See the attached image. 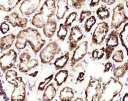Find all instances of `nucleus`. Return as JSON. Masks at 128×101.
<instances>
[{
    "label": "nucleus",
    "instance_id": "1",
    "mask_svg": "<svg viewBox=\"0 0 128 101\" xmlns=\"http://www.w3.org/2000/svg\"><path fill=\"white\" fill-rule=\"evenodd\" d=\"M16 38L15 46L18 50L24 49L28 43L34 52L37 53L46 43V41L42 38L38 30L32 28H28L19 31Z\"/></svg>",
    "mask_w": 128,
    "mask_h": 101
},
{
    "label": "nucleus",
    "instance_id": "2",
    "mask_svg": "<svg viewBox=\"0 0 128 101\" xmlns=\"http://www.w3.org/2000/svg\"><path fill=\"white\" fill-rule=\"evenodd\" d=\"M56 9L55 0H48L45 1L41 6L40 12L33 17L32 24L37 28H42L54 14Z\"/></svg>",
    "mask_w": 128,
    "mask_h": 101
},
{
    "label": "nucleus",
    "instance_id": "3",
    "mask_svg": "<svg viewBox=\"0 0 128 101\" xmlns=\"http://www.w3.org/2000/svg\"><path fill=\"white\" fill-rule=\"evenodd\" d=\"M123 84L114 78L110 79L102 87L97 101H113L122 90Z\"/></svg>",
    "mask_w": 128,
    "mask_h": 101
},
{
    "label": "nucleus",
    "instance_id": "4",
    "mask_svg": "<svg viewBox=\"0 0 128 101\" xmlns=\"http://www.w3.org/2000/svg\"><path fill=\"white\" fill-rule=\"evenodd\" d=\"M60 51L61 48L57 42H50L40 53L41 62L44 64H49L54 60L55 55L60 54Z\"/></svg>",
    "mask_w": 128,
    "mask_h": 101
},
{
    "label": "nucleus",
    "instance_id": "5",
    "mask_svg": "<svg viewBox=\"0 0 128 101\" xmlns=\"http://www.w3.org/2000/svg\"><path fill=\"white\" fill-rule=\"evenodd\" d=\"M101 78H92L89 81L85 90V101H96L102 89Z\"/></svg>",
    "mask_w": 128,
    "mask_h": 101
},
{
    "label": "nucleus",
    "instance_id": "6",
    "mask_svg": "<svg viewBox=\"0 0 128 101\" xmlns=\"http://www.w3.org/2000/svg\"><path fill=\"white\" fill-rule=\"evenodd\" d=\"M111 26L115 30H117L122 24L126 22L128 20L126 15L124 6L122 3L118 4L113 10Z\"/></svg>",
    "mask_w": 128,
    "mask_h": 101
},
{
    "label": "nucleus",
    "instance_id": "7",
    "mask_svg": "<svg viewBox=\"0 0 128 101\" xmlns=\"http://www.w3.org/2000/svg\"><path fill=\"white\" fill-rule=\"evenodd\" d=\"M31 58V55L28 52H24L20 54L18 65V70L20 72L26 73L39 66L37 60Z\"/></svg>",
    "mask_w": 128,
    "mask_h": 101
},
{
    "label": "nucleus",
    "instance_id": "8",
    "mask_svg": "<svg viewBox=\"0 0 128 101\" xmlns=\"http://www.w3.org/2000/svg\"><path fill=\"white\" fill-rule=\"evenodd\" d=\"M18 58V54L14 49H10L0 58V68L6 73L14 66Z\"/></svg>",
    "mask_w": 128,
    "mask_h": 101
},
{
    "label": "nucleus",
    "instance_id": "9",
    "mask_svg": "<svg viewBox=\"0 0 128 101\" xmlns=\"http://www.w3.org/2000/svg\"><path fill=\"white\" fill-rule=\"evenodd\" d=\"M108 30V23L102 22L98 24L92 36V43L94 44L101 45L104 40Z\"/></svg>",
    "mask_w": 128,
    "mask_h": 101
},
{
    "label": "nucleus",
    "instance_id": "10",
    "mask_svg": "<svg viewBox=\"0 0 128 101\" xmlns=\"http://www.w3.org/2000/svg\"><path fill=\"white\" fill-rule=\"evenodd\" d=\"M26 98V85L22 78L19 77L18 82L14 85L11 95V101H24Z\"/></svg>",
    "mask_w": 128,
    "mask_h": 101
},
{
    "label": "nucleus",
    "instance_id": "11",
    "mask_svg": "<svg viewBox=\"0 0 128 101\" xmlns=\"http://www.w3.org/2000/svg\"><path fill=\"white\" fill-rule=\"evenodd\" d=\"M118 33V30H114L109 34V37L106 42V47L105 48L106 60H108L110 58L115 48L119 44Z\"/></svg>",
    "mask_w": 128,
    "mask_h": 101
},
{
    "label": "nucleus",
    "instance_id": "12",
    "mask_svg": "<svg viewBox=\"0 0 128 101\" xmlns=\"http://www.w3.org/2000/svg\"><path fill=\"white\" fill-rule=\"evenodd\" d=\"M83 36L84 34L79 26L76 25L71 28L70 34L68 38L69 42L70 51H72L77 48L78 43L83 38Z\"/></svg>",
    "mask_w": 128,
    "mask_h": 101
},
{
    "label": "nucleus",
    "instance_id": "13",
    "mask_svg": "<svg viewBox=\"0 0 128 101\" xmlns=\"http://www.w3.org/2000/svg\"><path fill=\"white\" fill-rule=\"evenodd\" d=\"M88 42L85 41L81 43L75 48L70 60V66L73 67L77 63L82 60L86 55L88 50Z\"/></svg>",
    "mask_w": 128,
    "mask_h": 101
},
{
    "label": "nucleus",
    "instance_id": "14",
    "mask_svg": "<svg viewBox=\"0 0 128 101\" xmlns=\"http://www.w3.org/2000/svg\"><path fill=\"white\" fill-rule=\"evenodd\" d=\"M41 2L40 0H24L19 7V10L24 15H30L36 11Z\"/></svg>",
    "mask_w": 128,
    "mask_h": 101
},
{
    "label": "nucleus",
    "instance_id": "15",
    "mask_svg": "<svg viewBox=\"0 0 128 101\" xmlns=\"http://www.w3.org/2000/svg\"><path fill=\"white\" fill-rule=\"evenodd\" d=\"M4 20L10 24L13 27H18L23 29L26 27L28 23V18L20 17L19 14L16 12H14L6 16Z\"/></svg>",
    "mask_w": 128,
    "mask_h": 101
},
{
    "label": "nucleus",
    "instance_id": "16",
    "mask_svg": "<svg viewBox=\"0 0 128 101\" xmlns=\"http://www.w3.org/2000/svg\"><path fill=\"white\" fill-rule=\"evenodd\" d=\"M57 26V23L55 20L49 19L42 28L44 35L48 38H52L56 30Z\"/></svg>",
    "mask_w": 128,
    "mask_h": 101
},
{
    "label": "nucleus",
    "instance_id": "17",
    "mask_svg": "<svg viewBox=\"0 0 128 101\" xmlns=\"http://www.w3.org/2000/svg\"><path fill=\"white\" fill-rule=\"evenodd\" d=\"M16 36L13 34L4 36L0 39V49L2 51L8 50L11 48L15 40Z\"/></svg>",
    "mask_w": 128,
    "mask_h": 101
},
{
    "label": "nucleus",
    "instance_id": "18",
    "mask_svg": "<svg viewBox=\"0 0 128 101\" xmlns=\"http://www.w3.org/2000/svg\"><path fill=\"white\" fill-rule=\"evenodd\" d=\"M68 2L67 0H60L58 1L57 12L56 17L58 20L63 19L66 13L69 9Z\"/></svg>",
    "mask_w": 128,
    "mask_h": 101
},
{
    "label": "nucleus",
    "instance_id": "19",
    "mask_svg": "<svg viewBox=\"0 0 128 101\" xmlns=\"http://www.w3.org/2000/svg\"><path fill=\"white\" fill-rule=\"evenodd\" d=\"M21 0H0V10L9 12L14 8Z\"/></svg>",
    "mask_w": 128,
    "mask_h": 101
},
{
    "label": "nucleus",
    "instance_id": "20",
    "mask_svg": "<svg viewBox=\"0 0 128 101\" xmlns=\"http://www.w3.org/2000/svg\"><path fill=\"white\" fill-rule=\"evenodd\" d=\"M57 91L53 83H51L44 89L42 101H51L55 97Z\"/></svg>",
    "mask_w": 128,
    "mask_h": 101
},
{
    "label": "nucleus",
    "instance_id": "21",
    "mask_svg": "<svg viewBox=\"0 0 128 101\" xmlns=\"http://www.w3.org/2000/svg\"><path fill=\"white\" fill-rule=\"evenodd\" d=\"M74 96L73 89L70 87L66 86L60 90L59 98L61 101H72Z\"/></svg>",
    "mask_w": 128,
    "mask_h": 101
},
{
    "label": "nucleus",
    "instance_id": "22",
    "mask_svg": "<svg viewBox=\"0 0 128 101\" xmlns=\"http://www.w3.org/2000/svg\"><path fill=\"white\" fill-rule=\"evenodd\" d=\"M69 59L70 53L68 52L65 54L57 58L54 63L55 69L58 70L63 68L67 64Z\"/></svg>",
    "mask_w": 128,
    "mask_h": 101
},
{
    "label": "nucleus",
    "instance_id": "23",
    "mask_svg": "<svg viewBox=\"0 0 128 101\" xmlns=\"http://www.w3.org/2000/svg\"><path fill=\"white\" fill-rule=\"evenodd\" d=\"M68 71L67 70H60L56 73L54 77V81L58 86L65 83L68 77Z\"/></svg>",
    "mask_w": 128,
    "mask_h": 101
},
{
    "label": "nucleus",
    "instance_id": "24",
    "mask_svg": "<svg viewBox=\"0 0 128 101\" xmlns=\"http://www.w3.org/2000/svg\"><path fill=\"white\" fill-rule=\"evenodd\" d=\"M128 23H126L124 25L122 30L119 34L122 45L126 48V52L128 48Z\"/></svg>",
    "mask_w": 128,
    "mask_h": 101
},
{
    "label": "nucleus",
    "instance_id": "25",
    "mask_svg": "<svg viewBox=\"0 0 128 101\" xmlns=\"http://www.w3.org/2000/svg\"><path fill=\"white\" fill-rule=\"evenodd\" d=\"M128 70V62H126L124 64L114 68L113 74L115 78H123Z\"/></svg>",
    "mask_w": 128,
    "mask_h": 101
},
{
    "label": "nucleus",
    "instance_id": "26",
    "mask_svg": "<svg viewBox=\"0 0 128 101\" xmlns=\"http://www.w3.org/2000/svg\"><path fill=\"white\" fill-rule=\"evenodd\" d=\"M18 72L15 70H9L6 72V80L10 84L14 85L15 84L18 82Z\"/></svg>",
    "mask_w": 128,
    "mask_h": 101
},
{
    "label": "nucleus",
    "instance_id": "27",
    "mask_svg": "<svg viewBox=\"0 0 128 101\" xmlns=\"http://www.w3.org/2000/svg\"><path fill=\"white\" fill-rule=\"evenodd\" d=\"M97 17L100 20H104L110 17V12L105 6H102L97 9L96 11Z\"/></svg>",
    "mask_w": 128,
    "mask_h": 101
},
{
    "label": "nucleus",
    "instance_id": "28",
    "mask_svg": "<svg viewBox=\"0 0 128 101\" xmlns=\"http://www.w3.org/2000/svg\"><path fill=\"white\" fill-rule=\"evenodd\" d=\"M68 30L64 24H60V28L57 32V36L60 41L64 42L67 36Z\"/></svg>",
    "mask_w": 128,
    "mask_h": 101
},
{
    "label": "nucleus",
    "instance_id": "29",
    "mask_svg": "<svg viewBox=\"0 0 128 101\" xmlns=\"http://www.w3.org/2000/svg\"><path fill=\"white\" fill-rule=\"evenodd\" d=\"M96 21L94 16H90L87 19L84 24V29L86 32H89L91 31V29L96 24Z\"/></svg>",
    "mask_w": 128,
    "mask_h": 101
},
{
    "label": "nucleus",
    "instance_id": "30",
    "mask_svg": "<svg viewBox=\"0 0 128 101\" xmlns=\"http://www.w3.org/2000/svg\"><path fill=\"white\" fill-rule=\"evenodd\" d=\"M105 54V48L102 47V48H96L92 52V57L94 60H101Z\"/></svg>",
    "mask_w": 128,
    "mask_h": 101
},
{
    "label": "nucleus",
    "instance_id": "31",
    "mask_svg": "<svg viewBox=\"0 0 128 101\" xmlns=\"http://www.w3.org/2000/svg\"><path fill=\"white\" fill-rule=\"evenodd\" d=\"M77 16V12H73L70 14L66 18L64 22V25L66 27H70L72 26L73 22L76 20Z\"/></svg>",
    "mask_w": 128,
    "mask_h": 101
},
{
    "label": "nucleus",
    "instance_id": "32",
    "mask_svg": "<svg viewBox=\"0 0 128 101\" xmlns=\"http://www.w3.org/2000/svg\"><path fill=\"white\" fill-rule=\"evenodd\" d=\"M124 58L123 52L122 50H117L112 56L113 60L117 63L122 62L123 61Z\"/></svg>",
    "mask_w": 128,
    "mask_h": 101
},
{
    "label": "nucleus",
    "instance_id": "33",
    "mask_svg": "<svg viewBox=\"0 0 128 101\" xmlns=\"http://www.w3.org/2000/svg\"><path fill=\"white\" fill-rule=\"evenodd\" d=\"M92 12L89 10H82L80 14L79 18V24H82L86 18L90 16Z\"/></svg>",
    "mask_w": 128,
    "mask_h": 101
},
{
    "label": "nucleus",
    "instance_id": "34",
    "mask_svg": "<svg viewBox=\"0 0 128 101\" xmlns=\"http://www.w3.org/2000/svg\"><path fill=\"white\" fill-rule=\"evenodd\" d=\"M53 77H54L53 74L49 76L48 78H46L44 81L41 82L40 84H39L38 88V90H40V91H42V90H44L45 89V88L46 86L52 80Z\"/></svg>",
    "mask_w": 128,
    "mask_h": 101
},
{
    "label": "nucleus",
    "instance_id": "35",
    "mask_svg": "<svg viewBox=\"0 0 128 101\" xmlns=\"http://www.w3.org/2000/svg\"><path fill=\"white\" fill-rule=\"evenodd\" d=\"M86 0H71L72 6L76 9H80L84 5Z\"/></svg>",
    "mask_w": 128,
    "mask_h": 101
},
{
    "label": "nucleus",
    "instance_id": "36",
    "mask_svg": "<svg viewBox=\"0 0 128 101\" xmlns=\"http://www.w3.org/2000/svg\"><path fill=\"white\" fill-rule=\"evenodd\" d=\"M10 30L9 25L6 22H2L0 25V31L2 34H5L7 33Z\"/></svg>",
    "mask_w": 128,
    "mask_h": 101
},
{
    "label": "nucleus",
    "instance_id": "37",
    "mask_svg": "<svg viewBox=\"0 0 128 101\" xmlns=\"http://www.w3.org/2000/svg\"><path fill=\"white\" fill-rule=\"evenodd\" d=\"M100 0H91V2L89 5L90 8H92L95 6H98L100 2Z\"/></svg>",
    "mask_w": 128,
    "mask_h": 101
},
{
    "label": "nucleus",
    "instance_id": "38",
    "mask_svg": "<svg viewBox=\"0 0 128 101\" xmlns=\"http://www.w3.org/2000/svg\"><path fill=\"white\" fill-rule=\"evenodd\" d=\"M112 66H113V65H112L111 63L109 62H107V63L105 65V68L104 70V72H104L105 73V72H109L110 69V68H111Z\"/></svg>",
    "mask_w": 128,
    "mask_h": 101
},
{
    "label": "nucleus",
    "instance_id": "39",
    "mask_svg": "<svg viewBox=\"0 0 128 101\" xmlns=\"http://www.w3.org/2000/svg\"><path fill=\"white\" fill-rule=\"evenodd\" d=\"M102 2L104 3L106 5L108 6H112L113 4H114V3L116 2V0H102Z\"/></svg>",
    "mask_w": 128,
    "mask_h": 101
},
{
    "label": "nucleus",
    "instance_id": "40",
    "mask_svg": "<svg viewBox=\"0 0 128 101\" xmlns=\"http://www.w3.org/2000/svg\"><path fill=\"white\" fill-rule=\"evenodd\" d=\"M122 101H128V94L126 92L123 97Z\"/></svg>",
    "mask_w": 128,
    "mask_h": 101
},
{
    "label": "nucleus",
    "instance_id": "41",
    "mask_svg": "<svg viewBox=\"0 0 128 101\" xmlns=\"http://www.w3.org/2000/svg\"><path fill=\"white\" fill-rule=\"evenodd\" d=\"M74 101H84V99L81 97H78Z\"/></svg>",
    "mask_w": 128,
    "mask_h": 101
},
{
    "label": "nucleus",
    "instance_id": "42",
    "mask_svg": "<svg viewBox=\"0 0 128 101\" xmlns=\"http://www.w3.org/2000/svg\"><path fill=\"white\" fill-rule=\"evenodd\" d=\"M126 8H128V0H126Z\"/></svg>",
    "mask_w": 128,
    "mask_h": 101
}]
</instances>
